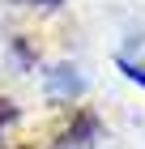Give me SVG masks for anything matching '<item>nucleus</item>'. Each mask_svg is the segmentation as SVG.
<instances>
[{
	"instance_id": "1",
	"label": "nucleus",
	"mask_w": 145,
	"mask_h": 149,
	"mask_svg": "<svg viewBox=\"0 0 145 149\" xmlns=\"http://www.w3.org/2000/svg\"><path fill=\"white\" fill-rule=\"evenodd\" d=\"M43 4H56V0H43Z\"/></svg>"
}]
</instances>
